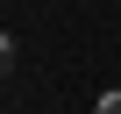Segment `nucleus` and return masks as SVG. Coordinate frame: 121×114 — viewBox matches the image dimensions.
<instances>
[{"label": "nucleus", "mask_w": 121, "mask_h": 114, "mask_svg": "<svg viewBox=\"0 0 121 114\" xmlns=\"http://www.w3.org/2000/svg\"><path fill=\"white\" fill-rule=\"evenodd\" d=\"M93 114H121V93H100V107Z\"/></svg>", "instance_id": "f257e3e1"}]
</instances>
